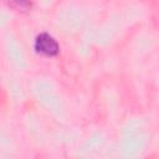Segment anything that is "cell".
<instances>
[{"label": "cell", "mask_w": 159, "mask_h": 159, "mask_svg": "<svg viewBox=\"0 0 159 159\" xmlns=\"http://www.w3.org/2000/svg\"><path fill=\"white\" fill-rule=\"evenodd\" d=\"M35 48L47 56H55L58 53V43L48 34H40L35 41Z\"/></svg>", "instance_id": "cell-1"}, {"label": "cell", "mask_w": 159, "mask_h": 159, "mask_svg": "<svg viewBox=\"0 0 159 159\" xmlns=\"http://www.w3.org/2000/svg\"><path fill=\"white\" fill-rule=\"evenodd\" d=\"M14 5H16L20 9H29L31 6V1L30 0H10Z\"/></svg>", "instance_id": "cell-2"}]
</instances>
